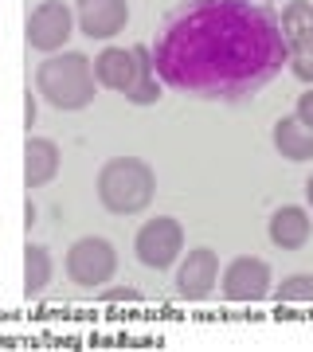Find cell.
<instances>
[{"instance_id":"1","label":"cell","mask_w":313,"mask_h":352,"mask_svg":"<svg viewBox=\"0 0 313 352\" xmlns=\"http://www.w3.org/2000/svg\"><path fill=\"white\" fill-rule=\"evenodd\" d=\"M149 51L173 90L247 98L282 71L290 43L266 0H188L173 8Z\"/></svg>"},{"instance_id":"2","label":"cell","mask_w":313,"mask_h":352,"mask_svg":"<svg viewBox=\"0 0 313 352\" xmlns=\"http://www.w3.org/2000/svg\"><path fill=\"white\" fill-rule=\"evenodd\" d=\"M153 192H157V180H153V168L141 157H114L98 173V200L114 215L145 212Z\"/></svg>"},{"instance_id":"3","label":"cell","mask_w":313,"mask_h":352,"mask_svg":"<svg viewBox=\"0 0 313 352\" xmlns=\"http://www.w3.org/2000/svg\"><path fill=\"white\" fill-rule=\"evenodd\" d=\"M36 87L51 106H59V110H83L94 98V67H90L87 55L63 51V55H51V59L39 63Z\"/></svg>"},{"instance_id":"4","label":"cell","mask_w":313,"mask_h":352,"mask_svg":"<svg viewBox=\"0 0 313 352\" xmlns=\"http://www.w3.org/2000/svg\"><path fill=\"white\" fill-rule=\"evenodd\" d=\"M180 247H184V231L173 215H157L138 231V258L153 270H169L176 263Z\"/></svg>"},{"instance_id":"5","label":"cell","mask_w":313,"mask_h":352,"mask_svg":"<svg viewBox=\"0 0 313 352\" xmlns=\"http://www.w3.org/2000/svg\"><path fill=\"white\" fill-rule=\"evenodd\" d=\"M114 270H118V254H114V247L106 239L90 235V239H78L67 251V274L78 286H102Z\"/></svg>"},{"instance_id":"6","label":"cell","mask_w":313,"mask_h":352,"mask_svg":"<svg viewBox=\"0 0 313 352\" xmlns=\"http://www.w3.org/2000/svg\"><path fill=\"white\" fill-rule=\"evenodd\" d=\"M75 28V8H67L63 0H43L28 16V43L36 51H59L71 39Z\"/></svg>"},{"instance_id":"7","label":"cell","mask_w":313,"mask_h":352,"mask_svg":"<svg viewBox=\"0 0 313 352\" xmlns=\"http://www.w3.org/2000/svg\"><path fill=\"white\" fill-rule=\"evenodd\" d=\"M270 294V266L255 254H243L227 266L224 274V298L227 302H263Z\"/></svg>"},{"instance_id":"8","label":"cell","mask_w":313,"mask_h":352,"mask_svg":"<svg viewBox=\"0 0 313 352\" xmlns=\"http://www.w3.org/2000/svg\"><path fill=\"white\" fill-rule=\"evenodd\" d=\"M75 16H78V28L90 39H114L129 24V4L125 0H78Z\"/></svg>"},{"instance_id":"9","label":"cell","mask_w":313,"mask_h":352,"mask_svg":"<svg viewBox=\"0 0 313 352\" xmlns=\"http://www.w3.org/2000/svg\"><path fill=\"white\" fill-rule=\"evenodd\" d=\"M215 278H219V258L208 247H196V251H188V258L176 270V289L184 298H208Z\"/></svg>"},{"instance_id":"10","label":"cell","mask_w":313,"mask_h":352,"mask_svg":"<svg viewBox=\"0 0 313 352\" xmlns=\"http://www.w3.org/2000/svg\"><path fill=\"white\" fill-rule=\"evenodd\" d=\"M133 78H138V51L129 47H106L94 59V82H102V87L110 90H129L133 87Z\"/></svg>"},{"instance_id":"11","label":"cell","mask_w":313,"mask_h":352,"mask_svg":"<svg viewBox=\"0 0 313 352\" xmlns=\"http://www.w3.org/2000/svg\"><path fill=\"white\" fill-rule=\"evenodd\" d=\"M59 173V149L55 141H43V138H28L24 145V184L28 188H43L51 184Z\"/></svg>"},{"instance_id":"12","label":"cell","mask_w":313,"mask_h":352,"mask_svg":"<svg viewBox=\"0 0 313 352\" xmlns=\"http://www.w3.org/2000/svg\"><path fill=\"white\" fill-rule=\"evenodd\" d=\"M305 239H310V215L301 212V208L286 204V208H278V212L270 215V243H274V247L298 251V247H305Z\"/></svg>"},{"instance_id":"13","label":"cell","mask_w":313,"mask_h":352,"mask_svg":"<svg viewBox=\"0 0 313 352\" xmlns=\"http://www.w3.org/2000/svg\"><path fill=\"white\" fill-rule=\"evenodd\" d=\"M274 149L286 161H313V129L298 118H286L274 126Z\"/></svg>"},{"instance_id":"14","label":"cell","mask_w":313,"mask_h":352,"mask_svg":"<svg viewBox=\"0 0 313 352\" xmlns=\"http://www.w3.org/2000/svg\"><path fill=\"white\" fill-rule=\"evenodd\" d=\"M133 51H138V78H133V87L125 90V98H133L138 106H149L161 94V87H157V67H153V51L149 47H133Z\"/></svg>"},{"instance_id":"15","label":"cell","mask_w":313,"mask_h":352,"mask_svg":"<svg viewBox=\"0 0 313 352\" xmlns=\"http://www.w3.org/2000/svg\"><path fill=\"white\" fill-rule=\"evenodd\" d=\"M278 28H282L286 43L310 39L313 36V4H305V0H290L286 8H282V16H278Z\"/></svg>"},{"instance_id":"16","label":"cell","mask_w":313,"mask_h":352,"mask_svg":"<svg viewBox=\"0 0 313 352\" xmlns=\"http://www.w3.org/2000/svg\"><path fill=\"white\" fill-rule=\"evenodd\" d=\"M51 282V254L39 243H28L24 251V294H39Z\"/></svg>"},{"instance_id":"17","label":"cell","mask_w":313,"mask_h":352,"mask_svg":"<svg viewBox=\"0 0 313 352\" xmlns=\"http://www.w3.org/2000/svg\"><path fill=\"white\" fill-rule=\"evenodd\" d=\"M286 63H290V71H294V78H301V82H310L313 87V36L290 43Z\"/></svg>"},{"instance_id":"18","label":"cell","mask_w":313,"mask_h":352,"mask_svg":"<svg viewBox=\"0 0 313 352\" xmlns=\"http://www.w3.org/2000/svg\"><path fill=\"white\" fill-rule=\"evenodd\" d=\"M278 302H313V274H294L286 278L274 294Z\"/></svg>"},{"instance_id":"19","label":"cell","mask_w":313,"mask_h":352,"mask_svg":"<svg viewBox=\"0 0 313 352\" xmlns=\"http://www.w3.org/2000/svg\"><path fill=\"white\" fill-rule=\"evenodd\" d=\"M298 122H305V126L313 129V87L298 98Z\"/></svg>"},{"instance_id":"20","label":"cell","mask_w":313,"mask_h":352,"mask_svg":"<svg viewBox=\"0 0 313 352\" xmlns=\"http://www.w3.org/2000/svg\"><path fill=\"white\" fill-rule=\"evenodd\" d=\"M36 98H32V94H28V98H24V122H28V129H32V122H36Z\"/></svg>"},{"instance_id":"21","label":"cell","mask_w":313,"mask_h":352,"mask_svg":"<svg viewBox=\"0 0 313 352\" xmlns=\"http://www.w3.org/2000/svg\"><path fill=\"white\" fill-rule=\"evenodd\" d=\"M305 200H310V208H313V176L305 180Z\"/></svg>"}]
</instances>
